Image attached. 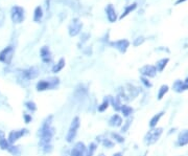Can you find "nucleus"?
<instances>
[{
	"mask_svg": "<svg viewBox=\"0 0 188 156\" xmlns=\"http://www.w3.org/2000/svg\"><path fill=\"white\" fill-rule=\"evenodd\" d=\"M52 118H54L52 115H49V116L46 117L43 123H42L39 131H38V135L40 136V142H39L40 148L42 146H44V145L51 144V140L54 135V128L51 126Z\"/></svg>",
	"mask_w": 188,
	"mask_h": 156,
	"instance_id": "f257e3e1",
	"label": "nucleus"
},
{
	"mask_svg": "<svg viewBox=\"0 0 188 156\" xmlns=\"http://www.w3.org/2000/svg\"><path fill=\"white\" fill-rule=\"evenodd\" d=\"M162 133H163V129L162 128H152L144 136V144L146 146H151L154 145L159 140V138L161 137Z\"/></svg>",
	"mask_w": 188,
	"mask_h": 156,
	"instance_id": "f03ea898",
	"label": "nucleus"
},
{
	"mask_svg": "<svg viewBox=\"0 0 188 156\" xmlns=\"http://www.w3.org/2000/svg\"><path fill=\"white\" fill-rule=\"evenodd\" d=\"M80 126H81L80 117L79 116L73 117V119L71 121L70 127H69V129H68V132H67V135H66V142H72L73 140H75Z\"/></svg>",
	"mask_w": 188,
	"mask_h": 156,
	"instance_id": "7ed1b4c3",
	"label": "nucleus"
},
{
	"mask_svg": "<svg viewBox=\"0 0 188 156\" xmlns=\"http://www.w3.org/2000/svg\"><path fill=\"white\" fill-rule=\"evenodd\" d=\"M10 17H12V21L14 23H21L25 18V10L23 8L18 5H15L10 10Z\"/></svg>",
	"mask_w": 188,
	"mask_h": 156,
	"instance_id": "20e7f679",
	"label": "nucleus"
},
{
	"mask_svg": "<svg viewBox=\"0 0 188 156\" xmlns=\"http://www.w3.org/2000/svg\"><path fill=\"white\" fill-rule=\"evenodd\" d=\"M39 74V70L37 67H29L27 69H24L20 72V76H19V80L20 81H28L33 80L36 79Z\"/></svg>",
	"mask_w": 188,
	"mask_h": 156,
	"instance_id": "39448f33",
	"label": "nucleus"
},
{
	"mask_svg": "<svg viewBox=\"0 0 188 156\" xmlns=\"http://www.w3.org/2000/svg\"><path fill=\"white\" fill-rule=\"evenodd\" d=\"M13 56H14V47L12 45H10L0 52V62L8 65L12 62Z\"/></svg>",
	"mask_w": 188,
	"mask_h": 156,
	"instance_id": "423d86ee",
	"label": "nucleus"
},
{
	"mask_svg": "<svg viewBox=\"0 0 188 156\" xmlns=\"http://www.w3.org/2000/svg\"><path fill=\"white\" fill-rule=\"evenodd\" d=\"M82 28H83V23L81 22V20L77 18H74L71 23L68 26V33L71 37H75L81 33Z\"/></svg>",
	"mask_w": 188,
	"mask_h": 156,
	"instance_id": "0eeeda50",
	"label": "nucleus"
},
{
	"mask_svg": "<svg viewBox=\"0 0 188 156\" xmlns=\"http://www.w3.org/2000/svg\"><path fill=\"white\" fill-rule=\"evenodd\" d=\"M28 133V130L27 129H20V130H13V131L10 132L8 134L7 140L10 145H14L15 142L18 140H20L21 137H23L24 135Z\"/></svg>",
	"mask_w": 188,
	"mask_h": 156,
	"instance_id": "6e6552de",
	"label": "nucleus"
},
{
	"mask_svg": "<svg viewBox=\"0 0 188 156\" xmlns=\"http://www.w3.org/2000/svg\"><path fill=\"white\" fill-rule=\"evenodd\" d=\"M139 72L141 76L145 78H154L157 74V69L154 65H144L139 69Z\"/></svg>",
	"mask_w": 188,
	"mask_h": 156,
	"instance_id": "1a4fd4ad",
	"label": "nucleus"
},
{
	"mask_svg": "<svg viewBox=\"0 0 188 156\" xmlns=\"http://www.w3.org/2000/svg\"><path fill=\"white\" fill-rule=\"evenodd\" d=\"M111 46H113L114 48L119 50L121 53H124L128 50L129 46H130V42L126 39H121V40H118V41L111 42Z\"/></svg>",
	"mask_w": 188,
	"mask_h": 156,
	"instance_id": "9d476101",
	"label": "nucleus"
},
{
	"mask_svg": "<svg viewBox=\"0 0 188 156\" xmlns=\"http://www.w3.org/2000/svg\"><path fill=\"white\" fill-rule=\"evenodd\" d=\"M87 147L82 142H79L74 145L72 150L70 151V156H85Z\"/></svg>",
	"mask_w": 188,
	"mask_h": 156,
	"instance_id": "9b49d317",
	"label": "nucleus"
},
{
	"mask_svg": "<svg viewBox=\"0 0 188 156\" xmlns=\"http://www.w3.org/2000/svg\"><path fill=\"white\" fill-rule=\"evenodd\" d=\"M88 94V89L87 87L85 86V85L83 84H80L79 86L75 88V91H74V99L75 100H84L86 97H87Z\"/></svg>",
	"mask_w": 188,
	"mask_h": 156,
	"instance_id": "f8f14e48",
	"label": "nucleus"
},
{
	"mask_svg": "<svg viewBox=\"0 0 188 156\" xmlns=\"http://www.w3.org/2000/svg\"><path fill=\"white\" fill-rule=\"evenodd\" d=\"M40 57H41L42 61H43L44 63L48 64L51 62L52 55L48 46H43V47L41 48V50H40Z\"/></svg>",
	"mask_w": 188,
	"mask_h": 156,
	"instance_id": "ddd939ff",
	"label": "nucleus"
},
{
	"mask_svg": "<svg viewBox=\"0 0 188 156\" xmlns=\"http://www.w3.org/2000/svg\"><path fill=\"white\" fill-rule=\"evenodd\" d=\"M126 95H128L129 100H134L136 97H138V94L140 93V89L138 88V87L134 86V85L132 84H128L126 85Z\"/></svg>",
	"mask_w": 188,
	"mask_h": 156,
	"instance_id": "4468645a",
	"label": "nucleus"
},
{
	"mask_svg": "<svg viewBox=\"0 0 188 156\" xmlns=\"http://www.w3.org/2000/svg\"><path fill=\"white\" fill-rule=\"evenodd\" d=\"M106 14H107L108 20L111 23L115 22L117 20V15H116V10L114 8V6L112 4H108L107 8H106Z\"/></svg>",
	"mask_w": 188,
	"mask_h": 156,
	"instance_id": "2eb2a0df",
	"label": "nucleus"
},
{
	"mask_svg": "<svg viewBox=\"0 0 188 156\" xmlns=\"http://www.w3.org/2000/svg\"><path fill=\"white\" fill-rule=\"evenodd\" d=\"M122 123V117L120 116L119 114H114L110 117L109 119V126L110 127H114V128H117V127H121Z\"/></svg>",
	"mask_w": 188,
	"mask_h": 156,
	"instance_id": "dca6fc26",
	"label": "nucleus"
},
{
	"mask_svg": "<svg viewBox=\"0 0 188 156\" xmlns=\"http://www.w3.org/2000/svg\"><path fill=\"white\" fill-rule=\"evenodd\" d=\"M36 88H37L38 91H45V90H51L52 87H51L50 82L47 79V80L39 81V82L37 83V85H36Z\"/></svg>",
	"mask_w": 188,
	"mask_h": 156,
	"instance_id": "f3484780",
	"label": "nucleus"
},
{
	"mask_svg": "<svg viewBox=\"0 0 188 156\" xmlns=\"http://www.w3.org/2000/svg\"><path fill=\"white\" fill-rule=\"evenodd\" d=\"M178 146L179 147H184L188 145V129L184 130L183 132H181L178 136Z\"/></svg>",
	"mask_w": 188,
	"mask_h": 156,
	"instance_id": "a211bd4d",
	"label": "nucleus"
},
{
	"mask_svg": "<svg viewBox=\"0 0 188 156\" xmlns=\"http://www.w3.org/2000/svg\"><path fill=\"white\" fill-rule=\"evenodd\" d=\"M96 140L99 142H101L103 146L107 149H112L114 147V145H115L114 142H112L111 140H109V138H107V137H103V136H97Z\"/></svg>",
	"mask_w": 188,
	"mask_h": 156,
	"instance_id": "6ab92c4d",
	"label": "nucleus"
},
{
	"mask_svg": "<svg viewBox=\"0 0 188 156\" xmlns=\"http://www.w3.org/2000/svg\"><path fill=\"white\" fill-rule=\"evenodd\" d=\"M110 105L113 107V109L115 111H120V109H121V106H122L121 100H120L118 97H116V98L110 97Z\"/></svg>",
	"mask_w": 188,
	"mask_h": 156,
	"instance_id": "aec40b11",
	"label": "nucleus"
},
{
	"mask_svg": "<svg viewBox=\"0 0 188 156\" xmlns=\"http://www.w3.org/2000/svg\"><path fill=\"white\" fill-rule=\"evenodd\" d=\"M163 114H164V111H161V112H159V113H157V114H155L153 117L151 118V121H149V127L151 128H156L157 127V125H158V123L160 122V119H161V117L163 116Z\"/></svg>",
	"mask_w": 188,
	"mask_h": 156,
	"instance_id": "412c9836",
	"label": "nucleus"
},
{
	"mask_svg": "<svg viewBox=\"0 0 188 156\" xmlns=\"http://www.w3.org/2000/svg\"><path fill=\"white\" fill-rule=\"evenodd\" d=\"M168 62H169V59L168 58H164V59H161L159 60V61L156 63V69H157V71L159 72H162L164 70V68L166 67V65L168 64Z\"/></svg>",
	"mask_w": 188,
	"mask_h": 156,
	"instance_id": "4be33fe9",
	"label": "nucleus"
},
{
	"mask_svg": "<svg viewBox=\"0 0 188 156\" xmlns=\"http://www.w3.org/2000/svg\"><path fill=\"white\" fill-rule=\"evenodd\" d=\"M172 89H174V91H176L177 93H182L183 91H185L183 81H181V80L175 81V83L172 84Z\"/></svg>",
	"mask_w": 188,
	"mask_h": 156,
	"instance_id": "5701e85b",
	"label": "nucleus"
},
{
	"mask_svg": "<svg viewBox=\"0 0 188 156\" xmlns=\"http://www.w3.org/2000/svg\"><path fill=\"white\" fill-rule=\"evenodd\" d=\"M120 112H121V114L124 117H130L132 115V113L134 112V109L131 106H128V105H122L121 109H120Z\"/></svg>",
	"mask_w": 188,
	"mask_h": 156,
	"instance_id": "b1692460",
	"label": "nucleus"
},
{
	"mask_svg": "<svg viewBox=\"0 0 188 156\" xmlns=\"http://www.w3.org/2000/svg\"><path fill=\"white\" fill-rule=\"evenodd\" d=\"M65 59L64 58H61L60 60H59V62L56 64V65H54V67H52V72L54 74H58V72H60L61 70L63 69V68L65 67Z\"/></svg>",
	"mask_w": 188,
	"mask_h": 156,
	"instance_id": "393cba45",
	"label": "nucleus"
},
{
	"mask_svg": "<svg viewBox=\"0 0 188 156\" xmlns=\"http://www.w3.org/2000/svg\"><path fill=\"white\" fill-rule=\"evenodd\" d=\"M42 18H43V10H42L41 6H37L33 13V21L35 22H41Z\"/></svg>",
	"mask_w": 188,
	"mask_h": 156,
	"instance_id": "a878e982",
	"label": "nucleus"
},
{
	"mask_svg": "<svg viewBox=\"0 0 188 156\" xmlns=\"http://www.w3.org/2000/svg\"><path fill=\"white\" fill-rule=\"evenodd\" d=\"M168 90H169V87H168V85H162V86L160 87L159 91H158L157 99L159 100V101H161V100L163 99L164 97H165L166 93L168 92Z\"/></svg>",
	"mask_w": 188,
	"mask_h": 156,
	"instance_id": "bb28decb",
	"label": "nucleus"
},
{
	"mask_svg": "<svg viewBox=\"0 0 188 156\" xmlns=\"http://www.w3.org/2000/svg\"><path fill=\"white\" fill-rule=\"evenodd\" d=\"M136 8H137V3H133V4H131V5L126 6L124 10L122 12L121 16H120V19H122V18H124V17H126L129 14H130V13H132L133 10H136Z\"/></svg>",
	"mask_w": 188,
	"mask_h": 156,
	"instance_id": "cd10ccee",
	"label": "nucleus"
},
{
	"mask_svg": "<svg viewBox=\"0 0 188 156\" xmlns=\"http://www.w3.org/2000/svg\"><path fill=\"white\" fill-rule=\"evenodd\" d=\"M110 106V97H106L105 99H103V103L98 106V108H97V110L99 111V112H103V111H106L108 109V107Z\"/></svg>",
	"mask_w": 188,
	"mask_h": 156,
	"instance_id": "c85d7f7f",
	"label": "nucleus"
},
{
	"mask_svg": "<svg viewBox=\"0 0 188 156\" xmlns=\"http://www.w3.org/2000/svg\"><path fill=\"white\" fill-rule=\"evenodd\" d=\"M97 149V145L95 142H91V144L88 146L87 150H86L85 156H94V153Z\"/></svg>",
	"mask_w": 188,
	"mask_h": 156,
	"instance_id": "c756f323",
	"label": "nucleus"
},
{
	"mask_svg": "<svg viewBox=\"0 0 188 156\" xmlns=\"http://www.w3.org/2000/svg\"><path fill=\"white\" fill-rule=\"evenodd\" d=\"M10 144L8 142V140H6L5 137H4V135H1L0 136V149L1 150H4V151H7L8 148H10Z\"/></svg>",
	"mask_w": 188,
	"mask_h": 156,
	"instance_id": "7c9ffc66",
	"label": "nucleus"
},
{
	"mask_svg": "<svg viewBox=\"0 0 188 156\" xmlns=\"http://www.w3.org/2000/svg\"><path fill=\"white\" fill-rule=\"evenodd\" d=\"M7 151L12 155H14V156H20V154H21L20 148H19V147H17V146H14V145H10Z\"/></svg>",
	"mask_w": 188,
	"mask_h": 156,
	"instance_id": "2f4dec72",
	"label": "nucleus"
},
{
	"mask_svg": "<svg viewBox=\"0 0 188 156\" xmlns=\"http://www.w3.org/2000/svg\"><path fill=\"white\" fill-rule=\"evenodd\" d=\"M25 107H26L27 110H29L30 112H35V111L37 110V105L33 101H27L26 103H25Z\"/></svg>",
	"mask_w": 188,
	"mask_h": 156,
	"instance_id": "473e14b6",
	"label": "nucleus"
},
{
	"mask_svg": "<svg viewBox=\"0 0 188 156\" xmlns=\"http://www.w3.org/2000/svg\"><path fill=\"white\" fill-rule=\"evenodd\" d=\"M111 136H112V138H113V140H115L116 142H118V144H122V142H124L123 136L120 135V134H118V133L113 132V133H111Z\"/></svg>",
	"mask_w": 188,
	"mask_h": 156,
	"instance_id": "72a5a7b5",
	"label": "nucleus"
},
{
	"mask_svg": "<svg viewBox=\"0 0 188 156\" xmlns=\"http://www.w3.org/2000/svg\"><path fill=\"white\" fill-rule=\"evenodd\" d=\"M48 81H49L50 84H51L52 89L56 88V87L59 86V84H60V79L56 78V76H51V78H48Z\"/></svg>",
	"mask_w": 188,
	"mask_h": 156,
	"instance_id": "f704fd0d",
	"label": "nucleus"
},
{
	"mask_svg": "<svg viewBox=\"0 0 188 156\" xmlns=\"http://www.w3.org/2000/svg\"><path fill=\"white\" fill-rule=\"evenodd\" d=\"M140 81H141V83L144 85V87H146V88H151V87L153 86V84H152L151 81L149 80V78H145V76H141Z\"/></svg>",
	"mask_w": 188,
	"mask_h": 156,
	"instance_id": "c9c22d12",
	"label": "nucleus"
},
{
	"mask_svg": "<svg viewBox=\"0 0 188 156\" xmlns=\"http://www.w3.org/2000/svg\"><path fill=\"white\" fill-rule=\"evenodd\" d=\"M131 124H132V118L131 117H128V119H126V122L123 124V126L121 127V132H126L129 130V128H130Z\"/></svg>",
	"mask_w": 188,
	"mask_h": 156,
	"instance_id": "e433bc0d",
	"label": "nucleus"
},
{
	"mask_svg": "<svg viewBox=\"0 0 188 156\" xmlns=\"http://www.w3.org/2000/svg\"><path fill=\"white\" fill-rule=\"evenodd\" d=\"M144 41H145L144 37L140 36V37H137L136 39L134 40V42H133V45H134V46H139V45H141V44H142Z\"/></svg>",
	"mask_w": 188,
	"mask_h": 156,
	"instance_id": "4c0bfd02",
	"label": "nucleus"
},
{
	"mask_svg": "<svg viewBox=\"0 0 188 156\" xmlns=\"http://www.w3.org/2000/svg\"><path fill=\"white\" fill-rule=\"evenodd\" d=\"M41 150L43 151L44 153H50L52 151V145L51 144L44 145V146L41 147Z\"/></svg>",
	"mask_w": 188,
	"mask_h": 156,
	"instance_id": "58836bf2",
	"label": "nucleus"
},
{
	"mask_svg": "<svg viewBox=\"0 0 188 156\" xmlns=\"http://www.w3.org/2000/svg\"><path fill=\"white\" fill-rule=\"evenodd\" d=\"M23 119H24V122L26 124H29L31 121H33V117H31V115H29V114H27L26 112H24L23 113Z\"/></svg>",
	"mask_w": 188,
	"mask_h": 156,
	"instance_id": "ea45409f",
	"label": "nucleus"
},
{
	"mask_svg": "<svg viewBox=\"0 0 188 156\" xmlns=\"http://www.w3.org/2000/svg\"><path fill=\"white\" fill-rule=\"evenodd\" d=\"M4 19H5V15H4V12L2 8H0V27L3 25Z\"/></svg>",
	"mask_w": 188,
	"mask_h": 156,
	"instance_id": "a19ab883",
	"label": "nucleus"
},
{
	"mask_svg": "<svg viewBox=\"0 0 188 156\" xmlns=\"http://www.w3.org/2000/svg\"><path fill=\"white\" fill-rule=\"evenodd\" d=\"M183 84H184V89L185 90H188V76L183 81Z\"/></svg>",
	"mask_w": 188,
	"mask_h": 156,
	"instance_id": "79ce46f5",
	"label": "nucleus"
},
{
	"mask_svg": "<svg viewBox=\"0 0 188 156\" xmlns=\"http://www.w3.org/2000/svg\"><path fill=\"white\" fill-rule=\"evenodd\" d=\"M184 1H186V0H178V1L176 2V4H180V3H182V2H184Z\"/></svg>",
	"mask_w": 188,
	"mask_h": 156,
	"instance_id": "37998d69",
	"label": "nucleus"
},
{
	"mask_svg": "<svg viewBox=\"0 0 188 156\" xmlns=\"http://www.w3.org/2000/svg\"><path fill=\"white\" fill-rule=\"evenodd\" d=\"M113 156H122V154L120 152H118V153H115V154H114Z\"/></svg>",
	"mask_w": 188,
	"mask_h": 156,
	"instance_id": "c03bdc74",
	"label": "nucleus"
},
{
	"mask_svg": "<svg viewBox=\"0 0 188 156\" xmlns=\"http://www.w3.org/2000/svg\"><path fill=\"white\" fill-rule=\"evenodd\" d=\"M98 156H106V155H105V154H99Z\"/></svg>",
	"mask_w": 188,
	"mask_h": 156,
	"instance_id": "a18cd8bd",
	"label": "nucleus"
}]
</instances>
